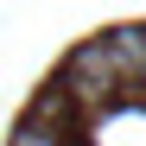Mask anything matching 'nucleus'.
Listing matches in <instances>:
<instances>
[{
  "label": "nucleus",
  "instance_id": "4",
  "mask_svg": "<svg viewBox=\"0 0 146 146\" xmlns=\"http://www.w3.org/2000/svg\"><path fill=\"white\" fill-rule=\"evenodd\" d=\"M140 83H146V76H140Z\"/></svg>",
  "mask_w": 146,
  "mask_h": 146
},
{
  "label": "nucleus",
  "instance_id": "1",
  "mask_svg": "<svg viewBox=\"0 0 146 146\" xmlns=\"http://www.w3.org/2000/svg\"><path fill=\"white\" fill-rule=\"evenodd\" d=\"M57 89L70 95V108H89V114L114 108V102H121V70H114V57H108V44H102V38H83L76 51L64 57Z\"/></svg>",
  "mask_w": 146,
  "mask_h": 146
},
{
  "label": "nucleus",
  "instance_id": "2",
  "mask_svg": "<svg viewBox=\"0 0 146 146\" xmlns=\"http://www.w3.org/2000/svg\"><path fill=\"white\" fill-rule=\"evenodd\" d=\"M102 44H108V57L121 70V83H140L146 76V26H114Z\"/></svg>",
  "mask_w": 146,
  "mask_h": 146
},
{
  "label": "nucleus",
  "instance_id": "3",
  "mask_svg": "<svg viewBox=\"0 0 146 146\" xmlns=\"http://www.w3.org/2000/svg\"><path fill=\"white\" fill-rule=\"evenodd\" d=\"M13 146H70V133L57 127V121H38V114H32L26 127L13 133Z\"/></svg>",
  "mask_w": 146,
  "mask_h": 146
}]
</instances>
